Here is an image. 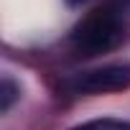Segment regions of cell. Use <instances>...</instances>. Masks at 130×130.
<instances>
[{
    "label": "cell",
    "mask_w": 130,
    "mask_h": 130,
    "mask_svg": "<svg viewBox=\"0 0 130 130\" xmlns=\"http://www.w3.org/2000/svg\"><path fill=\"white\" fill-rule=\"evenodd\" d=\"M18 97H21V87L15 84L13 77L5 74L3 79H0V112H8Z\"/></svg>",
    "instance_id": "3"
},
{
    "label": "cell",
    "mask_w": 130,
    "mask_h": 130,
    "mask_svg": "<svg viewBox=\"0 0 130 130\" xmlns=\"http://www.w3.org/2000/svg\"><path fill=\"white\" fill-rule=\"evenodd\" d=\"M72 46L82 56H100L117 48L125 41V21L122 13L112 5L94 8L72 28Z\"/></svg>",
    "instance_id": "1"
},
{
    "label": "cell",
    "mask_w": 130,
    "mask_h": 130,
    "mask_svg": "<svg viewBox=\"0 0 130 130\" xmlns=\"http://www.w3.org/2000/svg\"><path fill=\"white\" fill-rule=\"evenodd\" d=\"M130 87V64H107V67L82 72L69 82V89L77 94H105L122 92Z\"/></svg>",
    "instance_id": "2"
},
{
    "label": "cell",
    "mask_w": 130,
    "mask_h": 130,
    "mask_svg": "<svg viewBox=\"0 0 130 130\" xmlns=\"http://www.w3.org/2000/svg\"><path fill=\"white\" fill-rule=\"evenodd\" d=\"M72 130H130V122L125 120H112V117H102V120H89V122H82Z\"/></svg>",
    "instance_id": "4"
},
{
    "label": "cell",
    "mask_w": 130,
    "mask_h": 130,
    "mask_svg": "<svg viewBox=\"0 0 130 130\" xmlns=\"http://www.w3.org/2000/svg\"><path fill=\"white\" fill-rule=\"evenodd\" d=\"M69 8H82V5H87V3H92V0H64Z\"/></svg>",
    "instance_id": "5"
}]
</instances>
